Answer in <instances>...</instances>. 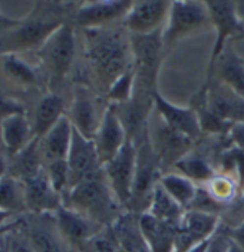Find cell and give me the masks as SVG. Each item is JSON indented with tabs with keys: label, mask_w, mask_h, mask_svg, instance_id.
<instances>
[{
	"label": "cell",
	"mask_w": 244,
	"mask_h": 252,
	"mask_svg": "<svg viewBox=\"0 0 244 252\" xmlns=\"http://www.w3.org/2000/svg\"><path fill=\"white\" fill-rule=\"evenodd\" d=\"M85 49L96 87L107 94L109 87L134 69L131 38L122 23L85 29Z\"/></svg>",
	"instance_id": "cell-1"
},
{
	"label": "cell",
	"mask_w": 244,
	"mask_h": 252,
	"mask_svg": "<svg viewBox=\"0 0 244 252\" xmlns=\"http://www.w3.org/2000/svg\"><path fill=\"white\" fill-rule=\"evenodd\" d=\"M63 206L85 215L102 226H111L125 211L116 200L104 169L74 186L65 194Z\"/></svg>",
	"instance_id": "cell-2"
},
{
	"label": "cell",
	"mask_w": 244,
	"mask_h": 252,
	"mask_svg": "<svg viewBox=\"0 0 244 252\" xmlns=\"http://www.w3.org/2000/svg\"><path fill=\"white\" fill-rule=\"evenodd\" d=\"M136 146V169L132 186V196L127 211L144 214L148 209L151 196L155 186L164 175L158 156L155 155L148 138V127L145 133L134 141Z\"/></svg>",
	"instance_id": "cell-3"
},
{
	"label": "cell",
	"mask_w": 244,
	"mask_h": 252,
	"mask_svg": "<svg viewBox=\"0 0 244 252\" xmlns=\"http://www.w3.org/2000/svg\"><path fill=\"white\" fill-rule=\"evenodd\" d=\"M211 25L207 1H171L168 20L163 31L164 45L168 46L183 38L191 36Z\"/></svg>",
	"instance_id": "cell-4"
},
{
	"label": "cell",
	"mask_w": 244,
	"mask_h": 252,
	"mask_svg": "<svg viewBox=\"0 0 244 252\" xmlns=\"http://www.w3.org/2000/svg\"><path fill=\"white\" fill-rule=\"evenodd\" d=\"M148 138L155 155L160 158L164 173H167L168 169H174V166L191 152L192 144L195 143L171 130L155 110H152L148 118Z\"/></svg>",
	"instance_id": "cell-5"
},
{
	"label": "cell",
	"mask_w": 244,
	"mask_h": 252,
	"mask_svg": "<svg viewBox=\"0 0 244 252\" xmlns=\"http://www.w3.org/2000/svg\"><path fill=\"white\" fill-rule=\"evenodd\" d=\"M63 23L65 20L59 15L25 20L15 32L0 39V52L12 54L15 51L43 46Z\"/></svg>",
	"instance_id": "cell-6"
},
{
	"label": "cell",
	"mask_w": 244,
	"mask_h": 252,
	"mask_svg": "<svg viewBox=\"0 0 244 252\" xmlns=\"http://www.w3.org/2000/svg\"><path fill=\"white\" fill-rule=\"evenodd\" d=\"M136 169V146L128 138L121 152L104 164L107 180L119 205L127 211L132 196V186Z\"/></svg>",
	"instance_id": "cell-7"
},
{
	"label": "cell",
	"mask_w": 244,
	"mask_h": 252,
	"mask_svg": "<svg viewBox=\"0 0 244 252\" xmlns=\"http://www.w3.org/2000/svg\"><path fill=\"white\" fill-rule=\"evenodd\" d=\"M207 7L211 25L216 29L214 48L208 62V71H211L227 48L228 39L244 36V23L237 13L236 1H207Z\"/></svg>",
	"instance_id": "cell-8"
},
{
	"label": "cell",
	"mask_w": 244,
	"mask_h": 252,
	"mask_svg": "<svg viewBox=\"0 0 244 252\" xmlns=\"http://www.w3.org/2000/svg\"><path fill=\"white\" fill-rule=\"evenodd\" d=\"M169 9L171 1L167 0L132 1L130 12L122 20V26L130 35H151L164 31Z\"/></svg>",
	"instance_id": "cell-9"
},
{
	"label": "cell",
	"mask_w": 244,
	"mask_h": 252,
	"mask_svg": "<svg viewBox=\"0 0 244 252\" xmlns=\"http://www.w3.org/2000/svg\"><path fill=\"white\" fill-rule=\"evenodd\" d=\"M19 229L35 252H74L59 232L55 214L35 215L30 220L22 218Z\"/></svg>",
	"instance_id": "cell-10"
},
{
	"label": "cell",
	"mask_w": 244,
	"mask_h": 252,
	"mask_svg": "<svg viewBox=\"0 0 244 252\" xmlns=\"http://www.w3.org/2000/svg\"><path fill=\"white\" fill-rule=\"evenodd\" d=\"M131 4L132 1L124 0L79 3L74 13V25L85 31L122 23L124 18L131 9Z\"/></svg>",
	"instance_id": "cell-11"
},
{
	"label": "cell",
	"mask_w": 244,
	"mask_h": 252,
	"mask_svg": "<svg viewBox=\"0 0 244 252\" xmlns=\"http://www.w3.org/2000/svg\"><path fill=\"white\" fill-rule=\"evenodd\" d=\"M221 218L200 211H186L177 226L174 252H188L197 244L210 239L218 231Z\"/></svg>",
	"instance_id": "cell-12"
},
{
	"label": "cell",
	"mask_w": 244,
	"mask_h": 252,
	"mask_svg": "<svg viewBox=\"0 0 244 252\" xmlns=\"http://www.w3.org/2000/svg\"><path fill=\"white\" fill-rule=\"evenodd\" d=\"M75 52V28L69 22H65L42 46V57L57 78H63L71 71Z\"/></svg>",
	"instance_id": "cell-13"
},
{
	"label": "cell",
	"mask_w": 244,
	"mask_h": 252,
	"mask_svg": "<svg viewBox=\"0 0 244 252\" xmlns=\"http://www.w3.org/2000/svg\"><path fill=\"white\" fill-rule=\"evenodd\" d=\"M66 160L69 167V190L74 186L79 185L81 182L96 175L104 169L96 152L94 140L83 137L75 128H74L71 150Z\"/></svg>",
	"instance_id": "cell-14"
},
{
	"label": "cell",
	"mask_w": 244,
	"mask_h": 252,
	"mask_svg": "<svg viewBox=\"0 0 244 252\" xmlns=\"http://www.w3.org/2000/svg\"><path fill=\"white\" fill-rule=\"evenodd\" d=\"M128 138V133L118 116L116 105L107 104L101 126L94 138L95 147L102 166L121 152Z\"/></svg>",
	"instance_id": "cell-15"
},
{
	"label": "cell",
	"mask_w": 244,
	"mask_h": 252,
	"mask_svg": "<svg viewBox=\"0 0 244 252\" xmlns=\"http://www.w3.org/2000/svg\"><path fill=\"white\" fill-rule=\"evenodd\" d=\"M20 183L25 208L33 215L55 214L59 208L63 206V197L52 188L46 169Z\"/></svg>",
	"instance_id": "cell-16"
},
{
	"label": "cell",
	"mask_w": 244,
	"mask_h": 252,
	"mask_svg": "<svg viewBox=\"0 0 244 252\" xmlns=\"http://www.w3.org/2000/svg\"><path fill=\"white\" fill-rule=\"evenodd\" d=\"M55 219L59 232L62 233L63 239L68 242L74 252H81L83 245L94 235L107 228L68 206L59 208L55 212Z\"/></svg>",
	"instance_id": "cell-17"
},
{
	"label": "cell",
	"mask_w": 244,
	"mask_h": 252,
	"mask_svg": "<svg viewBox=\"0 0 244 252\" xmlns=\"http://www.w3.org/2000/svg\"><path fill=\"white\" fill-rule=\"evenodd\" d=\"M208 108L225 121L244 123V98L236 94L216 78H207L204 84Z\"/></svg>",
	"instance_id": "cell-18"
},
{
	"label": "cell",
	"mask_w": 244,
	"mask_h": 252,
	"mask_svg": "<svg viewBox=\"0 0 244 252\" xmlns=\"http://www.w3.org/2000/svg\"><path fill=\"white\" fill-rule=\"evenodd\" d=\"M154 110L171 130L191 138L192 141H197L203 134L198 117L191 107L184 108L175 105L157 93L154 97Z\"/></svg>",
	"instance_id": "cell-19"
},
{
	"label": "cell",
	"mask_w": 244,
	"mask_h": 252,
	"mask_svg": "<svg viewBox=\"0 0 244 252\" xmlns=\"http://www.w3.org/2000/svg\"><path fill=\"white\" fill-rule=\"evenodd\" d=\"M102 114H99L96 107L95 95L85 87H78L75 90V95L71 107L69 120L81 134L89 140H94L96 131L101 126Z\"/></svg>",
	"instance_id": "cell-20"
},
{
	"label": "cell",
	"mask_w": 244,
	"mask_h": 252,
	"mask_svg": "<svg viewBox=\"0 0 244 252\" xmlns=\"http://www.w3.org/2000/svg\"><path fill=\"white\" fill-rule=\"evenodd\" d=\"M139 216L131 211H124L111 225L122 252H151L141 228Z\"/></svg>",
	"instance_id": "cell-21"
},
{
	"label": "cell",
	"mask_w": 244,
	"mask_h": 252,
	"mask_svg": "<svg viewBox=\"0 0 244 252\" xmlns=\"http://www.w3.org/2000/svg\"><path fill=\"white\" fill-rule=\"evenodd\" d=\"M207 78H216L244 98V59L240 58L230 46L225 48L213 69L207 72Z\"/></svg>",
	"instance_id": "cell-22"
},
{
	"label": "cell",
	"mask_w": 244,
	"mask_h": 252,
	"mask_svg": "<svg viewBox=\"0 0 244 252\" xmlns=\"http://www.w3.org/2000/svg\"><path fill=\"white\" fill-rule=\"evenodd\" d=\"M0 133L9 158L20 153L35 138L33 128L29 126L25 113L4 117L0 121Z\"/></svg>",
	"instance_id": "cell-23"
},
{
	"label": "cell",
	"mask_w": 244,
	"mask_h": 252,
	"mask_svg": "<svg viewBox=\"0 0 244 252\" xmlns=\"http://www.w3.org/2000/svg\"><path fill=\"white\" fill-rule=\"evenodd\" d=\"M72 136H74V126L69 117H62L56 126L43 138H40L45 164L68 158L72 144Z\"/></svg>",
	"instance_id": "cell-24"
},
{
	"label": "cell",
	"mask_w": 244,
	"mask_h": 252,
	"mask_svg": "<svg viewBox=\"0 0 244 252\" xmlns=\"http://www.w3.org/2000/svg\"><path fill=\"white\" fill-rule=\"evenodd\" d=\"M45 169V160L42 155L40 138L35 137L20 153L9 158L7 175L18 182H25L36 176Z\"/></svg>",
	"instance_id": "cell-25"
},
{
	"label": "cell",
	"mask_w": 244,
	"mask_h": 252,
	"mask_svg": "<svg viewBox=\"0 0 244 252\" xmlns=\"http://www.w3.org/2000/svg\"><path fill=\"white\" fill-rule=\"evenodd\" d=\"M141 228L151 252H174L177 226L157 219L150 214H141Z\"/></svg>",
	"instance_id": "cell-26"
},
{
	"label": "cell",
	"mask_w": 244,
	"mask_h": 252,
	"mask_svg": "<svg viewBox=\"0 0 244 252\" xmlns=\"http://www.w3.org/2000/svg\"><path fill=\"white\" fill-rule=\"evenodd\" d=\"M65 111V102L56 94H48L39 101L36 111H35V121H33V136L43 138L57 123Z\"/></svg>",
	"instance_id": "cell-27"
},
{
	"label": "cell",
	"mask_w": 244,
	"mask_h": 252,
	"mask_svg": "<svg viewBox=\"0 0 244 252\" xmlns=\"http://www.w3.org/2000/svg\"><path fill=\"white\" fill-rule=\"evenodd\" d=\"M147 214L155 216L157 219H161L164 222H168V223L178 226V223L181 222L183 216L186 214V209L181 205H178L158 183L151 196Z\"/></svg>",
	"instance_id": "cell-28"
},
{
	"label": "cell",
	"mask_w": 244,
	"mask_h": 252,
	"mask_svg": "<svg viewBox=\"0 0 244 252\" xmlns=\"http://www.w3.org/2000/svg\"><path fill=\"white\" fill-rule=\"evenodd\" d=\"M160 185L163 189L186 211H188L197 196L198 185L191 182L186 176L180 175L177 172H167L161 176Z\"/></svg>",
	"instance_id": "cell-29"
},
{
	"label": "cell",
	"mask_w": 244,
	"mask_h": 252,
	"mask_svg": "<svg viewBox=\"0 0 244 252\" xmlns=\"http://www.w3.org/2000/svg\"><path fill=\"white\" fill-rule=\"evenodd\" d=\"M174 170H177V173L186 176L191 182H194L198 186H204L207 185L214 176L217 175V172L214 170V167L211 166V163L207 160L204 156L200 153H194L190 152L187 156H184L175 166Z\"/></svg>",
	"instance_id": "cell-30"
},
{
	"label": "cell",
	"mask_w": 244,
	"mask_h": 252,
	"mask_svg": "<svg viewBox=\"0 0 244 252\" xmlns=\"http://www.w3.org/2000/svg\"><path fill=\"white\" fill-rule=\"evenodd\" d=\"M0 209L12 214L26 209L22 183L9 175L0 179Z\"/></svg>",
	"instance_id": "cell-31"
},
{
	"label": "cell",
	"mask_w": 244,
	"mask_h": 252,
	"mask_svg": "<svg viewBox=\"0 0 244 252\" xmlns=\"http://www.w3.org/2000/svg\"><path fill=\"white\" fill-rule=\"evenodd\" d=\"M204 188L213 199H216L221 205H227L239 192V182L230 176L217 173L207 185H204Z\"/></svg>",
	"instance_id": "cell-32"
},
{
	"label": "cell",
	"mask_w": 244,
	"mask_h": 252,
	"mask_svg": "<svg viewBox=\"0 0 244 252\" xmlns=\"http://www.w3.org/2000/svg\"><path fill=\"white\" fill-rule=\"evenodd\" d=\"M134 90H135V71L131 69L125 72L122 77L118 78L109 87V90L105 94V99L108 101V104L124 105L132 99Z\"/></svg>",
	"instance_id": "cell-33"
},
{
	"label": "cell",
	"mask_w": 244,
	"mask_h": 252,
	"mask_svg": "<svg viewBox=\"0 0 244 252\" xmlns=\"http://www.w3.org/2000/svg\"><path fill=\"white\" fill-rule=\"evenodd\" d=\"M3 69L10 78H15L22 84H35L36 74L30 65L22 61L13 54H6L3 57Z\"/></svg>",
	"instance_id": "cell-34"
},
{
	"label": "cell",
	"mask_w": 244,
	"mask_h": 252,
	"mask_svg": "<svg viewBox=\"0 0 244 252\" xmlns=\"http://www.w3.org/2000/svg\"><path fill=\"white\" fill-rule=\"evenodd\" d=\"M48 177L51 180L52 188L56 190L62 197L69 190V167H68V160H59L45 164Z\"/></svg>",
	"instance_id": "cell-35"
},
{
	"label": "cell",
	"mask_w": 244,
	"mask_h": 252,
	"mask_svg": "<svg viewBox=\"0 0 244 252\" xmlns=\"http://www.w3.org/2000/svg\"><path fill=\"white\" fill-rule=\"evenodd\" d=\"M81 252H121L118 241L111 226H107L94 235L81 250Z\"/></svg>",
	"instance_id": "cell-36"
},
{
	"label": "cell",
	"mask_w": 244,
	"mask_h": 252,
	"mask_svg": "<svg viewBox=\"0 0 244 252\" xmlns=\"http://www.w3.org/2000/svg\"><path fill=\"white\" fill-rule=\"evenodd\" d=\"M19 228L6 235V239H4L6 251L7 252H35L33 251V248L30 247L29 241L26 239V236L20 232Z\"/></svg>",
	"instance_id": "cell-37"
},
{
	"label": "cell",
	"mask_w": 244,
	"mask_h": 252,
	"mask_svg": "<svg viewBox=\"0 0 244 252\" xmlns=\"http://www.w3.org/2000/svg\"><path fill=\"white\" fill-rule=\"evenodd\" d=\"M231 245V238L228 235V231L220 225L218 231L210 238L207 252H228Z\"/></svg>",
	"instance_id": "cell-38"
},
{
	"label": "cell",
	"mask_w": 244,
	"mask_h": 252,
	"mask_svg": "<svg viewBox=\"0 0 244 252\" xmlns=\"http://www.w3.org/2000/svg\"><path fill=\"white\" fill-rule=\"evenodd\" d=\"M19 113H25L23 105H20L19 102L13 101V99H7V98L0 95V121L7 116L12 114H19Z\"/></svg>",
	"instance_id": "cell-39"
},
{
	"label": "cell",
	"mask_w": 244,
	"mask_h": 252,
	"mask_svg": "<svg viewBox=\"0 0 244 252\" xmlns=\"http://www.w3.org/2000/svg\"><path fill=\"white\" fill-rule=\"evenodd\" d=\"M228 138L231 141V144L240 150L244 152V123H236L233 124L230 133H228Z\"/></svg>",
	"instance_id": "cell-40"
},
{
	"label": "cell",
	"mask_w": 244,
	"mask_h": 252,
	"mask_svg": "<svg viewBox=\"0 0 244 252\" xmlns=\"http://www.w3.org/2000/svg\"><path fill=\"white\" fill-rule=\"evenodd\" d=\"M223 228H224V226H223ZM227 231H228V235H230L231 241L236 242L239 247H242L244 250V222L242 225H239L237 228H234V229H227Z\"/></svg>",
	"instance_id": "cell-41"
},
{
	"label": "cell",
	"mask_w": 244,
	"mask_h": 252,
	"mask_svg": "<svg viewBox=\"0 0 244 252\" xmlns=\"http://www.w3.org/2000/svg\"><path fill=\"white\" fill-rule=\"evenodd\" d=\"M20 225H22V219H16V220H13V222H9L7 225L1 226V228H0V238L6 236L7 233L12 232V231H15V229H18Z\"/></svg>",
	"instance_id": "cell-42"
},
{
	"label": "cell",
	"mask_w": 244,
	"mask_h": 252,
	"mask_svg": "<svg viewBox=\"0 0 244 252\" xmlns=\"http://www.w3.org/2000/svg\"><path fill=\"white\" fill-rule=\"evenodd\" d=\"M22 23H23V20L10 19V18L0 13V26L1 28H19Z\"/></svg>",
	"instance_id": "cell-43"
},
{
	"label": "cell",
	"mask_w": 244,
	"mask_h": 252,
	"mask_svg": "<svg viewBox=\"0 0 244 252\" xmlns=\"http://www.w3.org/2000/svg\"><path fill=\"white\" fill-rule=\"evenodd\" d=\"M15 214H12V212H7V211H1L0 209V228L1 226H4V225H7L6 222H7V219L9 218H12Z\"/></svg>",
	"instance_id": "cell-44"
},
{
	"label": "cell",
	"mask_w": 244,
	"mask_h": 252,
	"mask_svg": "<svg viewBox=\"0 0 244 252\" xmlns=\"http://www.w3.org/2000/svg\"><path fill=\"white\" fill-rule=\"evenodd\" d=\"M236 6H237V13L244 23V1H236Z\"/></svg>",
	"instance_id": "cell-45"
},
{
	"label": "cell",
	"mask_w": 244,
	"mask_h": 252,
	"mask_svg": "<svg viewBox=\"0 0 244 252\" xmlns=\"http://www.w3.org/2000/svg\"><path fill=\"white\" fill-rule=\"evenodd\" d=\"M7 175V163L0 157V179Z\"/></svg>",
	"instance_id": "cell-46"
},
{
	"label": "cell",
	"mask_w": 244,
	"mask_h": 252,
	"mask_svg": "<svg viewBox=\"0 0 244 252\" xmlns=\"http://www.w3.org/2000/svg\"><path fill=\"white\" fill-rule=\"evenodd\" d=\"M228 252H244V250L242 248V247H239L236 242H233V241H231V245H230V250H228Z\"/></svg>",
	"instance_id": "cell-47"
},
{
	"label": "cell",
	"mask_w": 244,
	"mask_h": 252,
	"mask_svg": "<svg viewBox=\"0 0 244 252\" xmlns=\"http://www.w3.org/2000/svg\"><path fill=\"white\" fill-rule=\"evenodd\" d=\"M0 252H7L6 251V247H4V245H3V247L0 245Z\"/></svg>",
	"instance_id": "cell-48"
},
{
	"label": "cell",
	"mask_w": 244,
	"mask_h": 252,
	"mask_svg": "<svg viewBox=\"0 0 244 252\" xmlns=\"http://www.w3.org/2000/svg\"><path fill=\"white\" fill-rule=\"evenodd\" d=\"M121 252H122V251H121Z\"/></svg>",
	"instance_id": "cell-49"
}]
</instances>
